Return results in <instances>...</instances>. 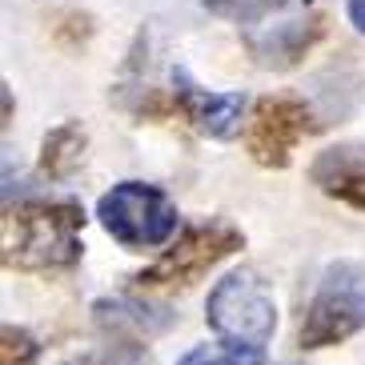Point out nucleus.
<instances>
[{"instance_id": "obj_1", "label": "nucleus", "mask_w": 365, "mask_h": 365, "mask_svg": "<svg viewBox=\"0 0 365 365\" xmlns=\"http://www.w3.org/2000/svg\"><path fill=\"white\" fill-rule=\"evenodd\" d=\"M81 229L85 209L76 201H24L16 209H4L0 245L4 265L24 273H48L68 269L81 261Z\"/></svg>"}, {"instance_id": "obj_2", "label": "nucleus", "mask_w": 365, "mask_h": 365, "mask_svg": "<svg viewBox=\"0 0 365 365\" xmlns=\"http://www.w3.org/2000/svg\"><path fill=\"white\" fill-rule=\"evenodd\" d=\"M365 329V269L354 261H337L322 273L313 289L297 341L301 349H325Z\"/></svg>"}, {"instance_id": "obj_3", "label": "nucleus", "mask_w": 365, "mask_h": 365, "mask_svg": "<svg viewBox=\"0 0 365 365\" xmlns=\"http://www.w3.org/2000/svg\"><path fill=\"white\" fill-rule=\"evenodd\" d=\"M97 217L105 233L120 241L125 249H157L177 233V205L165 189L145 181H120L113 185L97 205Z\"/></svg>"}, {"instance_id": "obj_4", "label": "nucleus", "mask_w": 365, "mask_h": 365, "mask_svg": "<svg viewBox=\"0 0 365 365\" xmlns=\"http://www.w3.org/2000/svg\"><path fill=\"white\" fill-rule=\"evenodd\" d=\"M205 322L225 341L265 349V341L277 329V305H273V293L265 289V281L253 269H237V273L217 281V289L209 293Z\"/></svg>"}, {"instance_id": "obj_5", "label": "nucleus", "mask_w": 365, "mask_h": 365, "mask_svg": "<svg viewBox=\"0 0 365 365\" xmlns=\"http://www.w3.org/2000/svg\"><path fill=\"white\" fill-rule=\"evenodd\" d=\"M241 245H245V233L237 225H229V221L189 225L161 261H153L133 281H137L140 289H185V285H193L201 277L205 269H213L217 261L233 257Z\"/></svg>"}, {"instance_id": "obj_6", "label": "nucleus", "mask_w": 365, "mask_h": 365, "mask_svg": "<svg viewBox=\"0 0 365 365\" xmlns=\"http://www.w3.org/2000/svg\"><path fill=\"white\" fill-rule=\"evenodd\" d=\"M305 133H313L309 105L293 93H269L245 120V149L265 169H285Z\"/></svg>"}, {"instance_id": "obj_7", "label": "nucleus", "mask_w": 365, "mask_h": 365, "mask_svg": "<svg viewBox=\"0 0 365 365\" xmlns=\"http://www.w3.org/2000/svg\"><path fill=\"white\" fill-rule=\"evenodd\" d=\"M173 105L205 137H233L241 125V113H245L241 93H209V88L193 85L181 68L173 73Z\"/></svg>"}, {"instance_id": "obj_8", "label": "nucleus", "mask_w": 365, "mask_h": 365, "mask_svg": "<svg viewBox=\"0 0 365 365\" xmlns=\"http://www.w3.org/2000/svg\"><path fill=\"white\" fill-rule=\"evenodd\" d=\"M309 181L333 201H345L365 213V145L361 140H341L317 153L309 165Z\"/></svg>"}, {"instance_id": "obj_9", "label": "nucleus", "mask_w": 365, "mask_h": 365, "mask_svg": "<svg viewBox=\"0 0 365 365\" xmlns=\"http://www.w3.org/2000/svg\"><path fill=\"white\" fill-rule=\"evenodd\" d=\"M325 29L329 24H325L322 12H309V16H297V21L273 24L269 33L249 36V53H253V61L261 68H293L325 36Z\"/></svg>"}, {"instance_id": "obj_10", "label": "nucleus", "mask_w": 365, "mask_h": 365, "mask_svg": "<svg viewBox=\"0 0 365 365\" xmlns=\"http://www.w3.org/2000/svg\"><path fill=\"white\" fill-rule=\"evenodd\" d=\"M97 322L105 325L117 341H137L145 333H161L169 329V309H153L145 301H129V297H117V301H97Z\"/></svg>"}, {"instance_id": "obj_11", "label": "nucleus", "mask_w": 365, "mask_h": 365, "mask_svg": "<svg viewBox=\"0 0 365 365\" xmlns=\"http://www.w3.org/2000/svg\"><path fill=\"white\" fill-rule=\"evenodd\" d=\"M85 149H88V137H85V129H81L76 120L56 125L41 145V169L48 173L53 181H65V177H73V173L81 169Z\"/></svg>"}, {"instance_id": "obj_12", "label": "nucleus", "mask_w": 365, "mask_h": 365, "mask_svg": "<svg viewBox=\"0 0 365 365\" xmlns=\"http://www.w3.org/2000/svg\"><path fill=\"white\" fill-rule=\"evenodd\" d=\"M205 9L221 16V21H237V24H257L273 12L289 9V4H309V0H201Z\"/></svg>"}, {"instance_id": "obj_13", "label": "nucleus", "mask_w": 365, "mask_h": 365, "mask_svg": "<svg viewBox=\"0 0 365 365\" xmlns=\"http://www.w3.org/2000/svg\"><path fill=\"white\" fill-rule=\"evenodd\" d=\"M177 365H265V349H253V345H197L181 357Z\"/></svg>"}, {"instance_id": "obj_14", "label": "nucleus", "mask_w": 365, "mask_h": 365, "mask_svg": "<svg viewBox=\"0 0 365 365\" xmlns=\"http://www.w3.org/2000/svg\"><path fill=\"white\" fill-rule=\"evenodd\" d=\"M36 357H41V345L29 329L21 325L0 329V365H36Z\"/></svg>"}, {"instance_id": "obj_15", "label": "nucleus", "mask_w": 365, "mask_h": 365, "mask_svg": "<svg viewBox=\"0 0 365 365\" xmlns=\"http://www.w3.org/2000/svg\"><path fill=\"white\" fill-rule=\"evenodd\" d=\"M68 365H149V354L140 349V341H113L105 354H88L76 357Z\"/></svg>"}, {"instance_id": "obj_16", "label": "nucleus", "mask_w": 365, "mask_h": 365, "mask_svg": "<svg viewBox=\"0 0 365 365\" xmlns=\"http://www.w3.org/2000/svg\"><path fill=\"white\" fill-rule=\"evenodd\" d=\"M349 21H354V29L365 36V0H349Z\"/></svg>"}]
</instances>
